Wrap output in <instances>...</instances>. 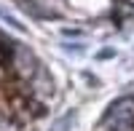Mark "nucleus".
<instances>
[{"label":"nucleus","mask_w":134,"mask_h":131,"mask_svg":"<svg viewBox=\"0 0 134 131\" xmlns=\"http://www.w3.org/2000/svg\"><path fill=\"white\" fill-rule=\"evenodd\" d=\"M102 131H134V123H126V121H110V118H105V121H102Z\"/></svg>","instance_id":"5"},{"label":"nucleus","mask_w":134,"mask_h":131,"mask_svg":"<svg viewBox=\"0 0 134 131\" xmlns=\"http://www.w3.org/2000/svg\"><path fill=\"white\" fill-rule=\"evenodd\" d=\"M32 83H35L38 91H46V94L54 88V80H51V75H48L46 67H38V70H35V75H32Z\"/></svg>","instance_id":"4"},{"label":"nucleus","mask_w":134,"mask_h":131,"mask_svg":"<svg viewBox=\"0 0 134 131\" xmlns=\"http://www.w3.org/2000/svg\"><path fill=\"white\" fill-rule=\"evenodd\" d=\"M21 5L38 19H59V8H51L46 0H30V3H21Z\"/></svg>","instance_id":"3"},{"label":"nucleus","mask_w":134,"mask_h":131,"mask_svg":"<svg viewBox=\"0 0 134 131\" xmlns=\"http://www.w3.org/2000/svg\"><path fill=\"white\" fill-rule=\"evenodd\" d=\"M72 123H75V112H67V115L59 118V121H54L51 131H72Z\"/></svg>","instance_id":"6"},{"label":"nucleus","mask_w":134,"mask_h":131,"mask_svg":"<svg viewBox=\"0 0 134 131\" xmlns=\"http://www.w3.org/2000/svg\"><path fill=\"white\" fill-rule=\"evenodd\" d=\"M110 121H126V123H134V99L131 96H121L113 104L107 107V115Z\"/></svg>","instance_id":"2"},{"label":"nucleus","mask_w":134,"mask_h":131,"mask_svg":"<svg viewBox=\"0 0 134 131\" xmlns=\"http://www.w3.org/2000/svg\"><path fill=\"white\" fill-rule=\"evenodd\" d=\"M64 51H70V53H81V43H70V46H64Z\"/></svg>","instance_id":"9"},{"label":"nucleus","mask_w":134,"mask_h":131,"mask_svg":"<svg viewBox=\"0 0 134 131\" xmlns=\"http://www.w3.org/2000/svg\"><path fill=\"white\" fill-rule=\"evenodd\" d=\"M14 67H16L21 75L32 78L40 64H38V59H35V53H32L30 46H24V43H14Z\"/></svg>","instance_id":"1"},{"label":"nucleus","mask_w":134,"mask_h":131,"mask_svg":"<svg viewBox=\"0 0 134 131\" xmlns=\"http://www.w3.org/2000/svg\"><path fill=\"white\" fill-rule=\"evenodd\" d=\"M0 19H5V24L16 27V29H21V27H24V24H19V21H16V16H11L8 11H3V8H0Z\"/></svg>","instance_id":"7"},{"label":"nucleus","mask_w":134,"mask_h":131,"mask_svg":"<svg viewBox=\"0 0 134 131\" xmlns=\"http://www.w3.org/2000/svg\"><path fill=\"white\" fill-rule=\"evenodd\" d=\"M0 131H16V126H14V123H11V121H8V118L3 115V112H0Z\"/></svg>","instance_id":"8"}]
</instances>
